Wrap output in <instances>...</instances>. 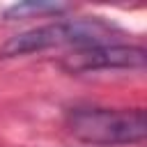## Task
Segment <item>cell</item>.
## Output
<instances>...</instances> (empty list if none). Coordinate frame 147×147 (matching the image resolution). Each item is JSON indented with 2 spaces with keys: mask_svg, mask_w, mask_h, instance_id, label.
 Segmentation results:
<instances>
[{
  "mask_svg": "<svg viewBox=\"0 0 147 147\" xmlns=\"http://www.w3.org/2000/svg\"><path fill=\"white\" fill-rule=\"evenodd\" d=\"M115 34H119V28L99 16L57 21V23L39 25L11 37L9 41L2 44L0 57H18V55L39 53V51L60 48V46H74V48L103 46V44H113L110 39Z\"/></svg>",
  "mask_w": 147,
  "mask_h": 147,
  "instance_id": "cell-1",
  "label": "cell"
},
{
  "mask_svg": "<svg viewBox=\"0 0 147 147\" xmlns=\"http://www.w3.org/2000/svg\"><path fill=\"white\" fill-rule=\"evenodd\" d=\"M69 133L94 147L138 145L147 136L142 108H76L67 115Z\"/></svg>",
  "mask_w": 147,
  "mask_h": 147,
  "instance_id": "cell-2",
  "label": "cell"
},
{
  "mask_svg": "<svg viewBox=\"0 0 147 147\" xmlns=\"http://www.w3.org/2000/svg\"><path fill=\"white\" fill-rule=\"evenodd\" d=\"M147 53L140 46L131 44H103L90 48H76L64 55L60 67L69 74H90L103 69H142Z\"/></svg>",
  "mask_w": 147,
  "mask_h": 147,
  "instance_id": "cell-3",
  "label": "cell"
},
{
  "mask_svg": "<svg viewBox=\"0 0 147 147\" xmlns=\"http://www.w3.org/2000/svg\"><path fill=\"white\" fill-rule=\"evenodd\" d=\"M60 11H67V5H57V2H21V5H14L5 11L7 18H23L28 14H60Z\"/></svg>",
  "mask_w": 147,
  "mask_h": 147,
  "instance_id": "cell-4",
  "label": "cell"
}]
</instances>
